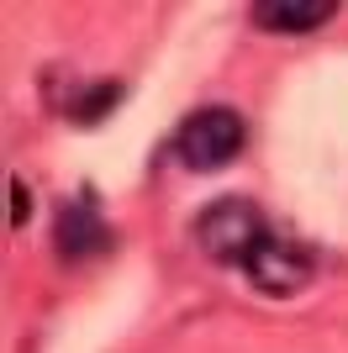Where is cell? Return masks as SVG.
<instances>
[{"instance_id":"cell-6","label":"cell","mask_w":348,"mask_h":353,"mask_svg":"<svg viewBox=\"0 0 348 353\" xmlns=\"http://www.w3.org/2000/svg\"><path fill=\"white\" fill-rule=\"evenodd\" d=\"M116 95H122V85H116V79H101V90L90 85L85 95H79V105H74V121H95V117H106Z\"/></svg>"},{"instance_id":"cell-4","label":"cell","mask_w":348,"mask_h":353,"mask_svg":"<svg viewBox=\"0 0 348 353\" xmlns=\"http://www.w3.org/2000/svg\"><path fill=\"white\" fill-rule=\"evenodd\" d=\"M333 0H259L253 6V21L264 32H311L322 21H333Z\"/></svg>"},{"instance_id":"cell-7","label":"cell","mask_w":348,"mask_h":353,"mask_svg":"<svg viewBox=\"0 0 348 353\" xmlns=\"http://www.w3.org/2000/svg\"><path fill=\"white\" fill-rule=\"evenodd\" d=\"M6 206H11V211H6L11 221H27V185H21V179H11V190H6Z\"/></svg>"},{"instance_id":"cell-5","label":"cell","mask_w":348,"mask_h":353,"mask_svg":"<svg viewBox=\"0 0 348 353\" xmlns=\"http://www.w3.org/2000/svg\"><path fill=\"white\" fill-rule=\"evenodd\" d=\"M101 243H106V232H101V216H95L90 201H74V206L58 211V253L64 259H85Z\"/></svg>"},{"instance_id":"cell-2","label":"cell","mask_w":348,"mask_h":353,"mask_svg":"<svg viewBox=\"0 0 348 353\" xmlns=\"http://www.w3.org/2000/svg\"><path fill=\"white\" fill-rule=\"evenodd\" d=\"M238 148H243V117L232 111V105H201V111H190L180 121V132H174V153L185 169L195 174H211L222 163L238 159Z\"/></svg>"},{"instance_id":"cell-1","label":"cell","mask_w":348,"mask_h":353,"mask_svg":"<svg viewBox=\"0 0 348 353\" xmlns=\"http://www.w3.org/2000/svg\"><path fill=\"white\" fill-rule=\"evenodd\" d=\"M269 227H264V211L243 195H222L195 216V243H201L217 264H248L253 248H259Z\"/></svg>"},{"instance_id":"cell-3","label":"cell","mask_w":348,"mask_h":353,"mask_svg":"<svg viewBox=\"0 0 348 353\" xmlns=\"http://www.w3.org/2000/svg\"><path fill=\"white\" fill-rule=\"evenodd\" d=\"M243 269H248V280H253V290H264V295H296L306 280H311V269H317V264H311V253H306L301 243L264 237Z\"/></svg>"}]
</instances>
